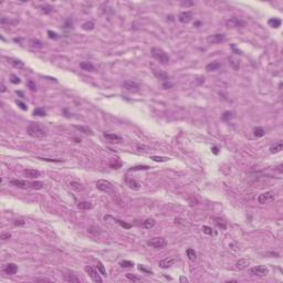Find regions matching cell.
<instances>
[{"label": "cell", "instance_id": "cell-36", "mask_svg": "<svg viewBox=\"0 0 283 283\" xmlns=\"http://www.w3.org/2000/svg\"><path fill=\"white\" fill-rule=\"evenodd\" d=\"M202 231L206 233V234H209V236H216L217 232L211 228V227H208V226H204L202 227Z\"/></svg>", "mask_w": 283, "mask_h": 283}, {"label": "cell", "instance_id": "cell-52", "mask_svg": "<svg viewBox=\"0 0 283 283\" xmlns=\"http://www.w3.org/2000/svg\"><path fill=\"white\" fill-rule=\"evenodd\" d=\"M48 35H49V38H50V39H53V40H57V39H59V34L57 33V32L51 31V30L48 31Z\"/></svg>", "mask_w": 283, "mask_h": 283}, {"label": "cell", "instance_id": "cell-21", "mask_svg": "<svg viewBox=\"0 0 283 283\" xmlns=\"http://www.w3.org/2000/svg\"><path fill=\"white\" fill-rule=\"evenodd\" d=\"M249 264H250V260H248V259H240V260L236 263V269H237V270H243V269H246Z\"/></svg>", "mask_w": 283, "mask_h": 283}, {"label": "cell", "instance_id": "cell-8", "mask_svg": "<svg viewBox=\"0 0 283 283\" xmlns=\"http://www.w3.org/2000/svg\"><path fill=\"white\" fill-rule=\"evenodd\" d=\"M250 274L251 275H254V276H259V278H262V276H266L268 274V272H269V270H268V268L264 266H253V268H251L250 269Z\"/></svg>", "mask_w": 283, "mask_h": 283}, {"label": "cell", "instance_id": "cell-49", "mask_svg": "<svg viewBox=\"0 0 283 283\" xmlns=\"http://www.w3.org/2000/svg\"><path fill=\"white\" fill-rule=\"evenodd\" d=\"M10 82L12 84H19L21 81H20V79L18 77L17 75H15V74H11L10 75Z\"/></svg>", "mask_w": 283, "mask_h": 283}, {"label": "cell", "instance_id": "cell-29", "mask_svg": "<svg viewBox=\"0 0 283 283\" xmlns=\"http://www.w3.org/2000/svg\"><path fill=\"white\" fill-rule=\"evenodd\" d=\"M87 232L89 233H91V234H93V236H100L101 234V229L99 228V227H96V226H90L89 228H87Z\"/></svg>", "mask_w": 283, "mask_h": 283}, {"label": "cell", "instance_id": "cell-31", "mask_svg": "<svg viewBox=\"0 0 283 283\" xmlns=\"http://www.w3.org/2000/svg\"><path fill=\"white\" fill-rule=\"evenodd\" d=\"M70 186H71L72 189H74L76 192H82V190H84L83 185L77 183V182H71V183H70Z\"/></svg>", "mask_w": 283, "mask_h": 283}, {"label": "cell", "instance_id": "cell-39", "mask_svg": "<svg viewBox=\"0 0 283 283\" xmlns=\"http://www.w3.org/2000/svg\"><path fill=\"white\" fill-rule=\"evenodd\" d=\"M43 186H44V184L42 183V182H33V183H31V188H32V189H35V190H40V189H42Z\"/></svg>", "mask_w": 283, "mask_h": 283}, {"label": "cell", "instance_id": "cell-11", "mask_svg": "<svg viewBox=\"0 0 283 283\" xmlns=\"http://www.w3.org/2000/svg\"><path fill=\"white\" fill-rule=\"evenodd\" d=\"M194 18V13L192 11H183L179 13L178 16V20L182 22V23H189Z\"/></svg>", "mask_w": 283, "mask_h": 283}, {"label": "cell", "instance_id": "cell-51", "mask_svg": "<svg viewBox=\"0 0 283 283\" xmlns=\"http://www.w3.org/2000/svg\"><path fill=\"white\" fill-rule=\"evenodd\" d=\"M38 159H41L43 162H49V163H61V162H64L63 159H52V158H41V157H38Z\"/></svg>", "mask_w": 283, "mask_h": 283}, {"label": "cell", "instance_id": "cell-61", "mask_svg": "<svg viewBox=\"0 0 283 283\" xmlns=\"http://www.w3.org/2000/svg\"><path fill=\"white\" fill-rule=\"evenodd\" d=\"M180 282H188V280L185 276H180Z\"/></svg>", "mask_w": 283, "mask_h": 283}, {"label": "cell", "instance_id": "cell-20", "mask_svg": "<svg viewBox=\"0 0 283 283\" xmlns=\"http://www.w3.org/2000/svg\"><path fill=\"white\" fill-rule=\"evenodd\" d=\"M25 175L29 178H37L40 176V172L37 170V169H32V168H28V169H25L23 170Z\"/></svg>", "mask_w": 283, "mask_h": 283}, {"label": "cell", "instance_id": "cell-54", "mask_svg": "<svg viewBox=\"0 0 283 283\" xmlns=\"http://www.w3.org/2000/svg\"><path fill=\"white\" fill-rule=\"evenodd\" d=\"M10 238H11V234L10 233H2L0 236V239L1 240H7V239H10Z\"/></svg>", "mask_w": 283, "mask_h": 283}, {"label": "cell", "instance_id": "cell-23", "mask_svg": "<svg viewBox=\"0 0 283 283\" xmlns=\"http://www.w3.org/2000/svg\"><path fill=\"white\" fill-rule=\"evenodd\" d=\"M8 62L11 64V65H13L15 67H17V69H22V67H25V63H23L21 60H18V59L10 58V59H8Z\"/></svg>", "mask_w": 283, "mask_h": 283}, {"label": "cell", "instance_id": "cell-34", "mask_svg": "<svg viewBox=\"0 0 283 283\" xmlns=\"http://www.w3.org/2000/svg\"><path fill=\"white\" fill-rule=\"evenodd\" d=\"M40 10H41L44 15H49V13H51L53 11V7L50 6V5H44V6L40 7Z\"/></svg>", "mask_w": 283, "mask_h": 283}, {"label": "cell", "instance_id": "cell-35", "mask_svg": "<svg viewBox=\"0 0 283 283\" xmlns=\"http://www.w3.org/2000/svg\"><path fill=\"white\" fill-rule=\"evenodd\" d=\"M264 129L262 128V127H256L254 129H253V135L256 136V137H262V136H264Z\"/></svg>", "mask_w": 283, "mask_h": 283}, {"label": "cell", "instance_id": "cell-40", "mask_svg": "<svg viewBox=\"0 0 283 283\" xmlns=\"http://www.w3.org/2000/svg\"><path fill=\"white\" fill-rule=\"evenodd\" d=\"M96 268H97V271L100 272L101 274L103 275V276H106V271H105V268H104L103 263H102L101 261H99V262H97V264H96Z\"/></svg>", "mask_w": 283, "mask_h": 283}, {"label": "cell", "instance_id": "cell-19", "mask_svg": "<svg viewBox=\"0 0 283 283\" xmlns=\"http://www.w3.org/2000/svg\"><path fill=\"white\" fill-rule=\"evenodd\" d=\"M80 67L84 71H87V72H94L95 71V67L92 64V62H87V61L80 62Z\"/></svg>", "mask_w": 283, "mask_h": 283}, {"label": "cell", "instance_id": "cell-33", "mask_svg": "<svg viewBox=\"0 0 283 283\" xmlns=\"http://www.w3.org/2000/svg\"><path fill=\"white\" fill-rule=\"evenodd\" d=\"M229 64L232 67V69L234 70H239L240 69V62L238 60H236L234 58H229Z\"/></svg>", "mask_w": 283, "mask_h": 283}, {"label": "cell", "instance_id": "cell-4", "mask_svg": "<svg viewBox=\"0 0 283 283\" xmlns=\"http://www.w3.org/2000/svg\"><path fill=\"white\" fill-rule=\"evenodd\" d=\"M147 246H150L154 249H162L167 246V241L165 238L162 237H157V238H153L147 241Z\"/></svg>", "mask_w": 283, "mask_h": 283}, {"label": "cell", "instance_id": "cell-43", "mask_svg": "<svg viewBox=\"0 0 283 283\" xmlns=\"http://www.w3.org/2000/svg\"><path fill=\"white\" fill-rule=\"evenodd\" d=\"M33 115L34 116H45L47 113L43 108H35L33 111Z\"/></svg>", "mask_w": 283, "mask_h": 283}, {"label": "cell", "instance_id": "cell-59", "mask_svg": "<svg viewBox=\"0 0 283 283\" xmlns=\"http://www.w3.org/2000/svg\"><path fill=\"white\" fill-rule=\"evenodd\" d=\"M34 282H50V280H48V279H35Z\"/></svg>", "mask_w": 283, "mask_h": 283}, {"label": "cell", "instance_id": "cell-53", "mask_svg": "<svg viewBox=\"0 0 283 283\" xmlns=\"http://www.w3.org/2000/svg\"><path fill=\"white\" fill-rule=\"evenodd\" d=\"M16 103H17L18 105L20 106V108H21V109H23V111H27V109H28V106L25 105L23 102H21V101H18L17 100V102H16Z\"/></svg>", "mask_w": 283, "mask_h": 283}, {"label": "cell", "instance_id": "cell-13", "mask_svg": "<svg viewBox=\"0 0 283 283\" xmlns=\"http://www.w3.org/2000/svg\"><path fill=\"white\" fill-rule=\"evenodd\" d=\"M153 73H154V75H155L158 80L163 81V83H164V82H168V81H169V75L167 74L165 71H163V70L153 69Z\"/></svg>", "mask_w": 283, "mask_h": 283}, {"label": "cell", "instance_id": "cell-7", "mask_svg": "<svg viewBox=\"0 0 283 283\" xmlns=\"http://www.w3.org/2000/svg\"><path fill=\"white\" fill-rule=\"evenodd\" d=\"M122 87L124 89L125 91L131 92V93H137L141 89V85L138 83H136L135 81H131V80H127L125 81L124 83L122 84Z\"/></svg>", "mask_w": 283, "mask_h": 283}, {"label": "cell", "instance_id": "cell-44", "mask_svg": "<svg viewBox=\"0 0 283 283\" xmlns=\"http://www.w3.org/2000/svg\"><path fill=\"white\" fill-rule=\"evenodd\" d=\"M114 220H115L121 227H123L125 229H131V228H132V225H131V224H127V222H125L123 220H119V219H114Z\"/></svg>", "mask_w": 283, "mask_h": 283}, {"label": "cell", "instance_id": "cell-17", "mask_svg": "<svg viewBox=\"0 0 283 283\" xmlns=\"http://www.w3.org/2000/svg\"><path fill=\"white\" fill-rule=\"evenodd\" d=\"M104 137L106 139H108L109 142H112V143H119V142H122V137L119 135L114 133H104Z\"/></svg>", "mask_w": 283, "mask_h": 283}, {"label": "cell", "instance_id": "cell-57", "mask_svg": "<svg viewBox=\"0 0 283 283\" xmlns=\"http://www.w3.org/2000/svg\"><path fill=\"white\" fill-rule=\"evenodd\" d=\"M172 86H173V84L169 83V81H168V82H164V83H163V87H164V89H169V87H172Z\"/></svg>", "mask_w": 283, "mask_h": 283}, {"label": "cell", "instance_id": "cell-9", "mask_svg": "<svg viewBox=\"0 0 283 283\" xmlns=\"http://www.w3.org/2000/svg\"><path fill=\"white\" fill-rule=\"evenodd\" d=\"M85 271H86L87 274L91 276V279L94 282H102L103 281L102 278L100 276V274H99V271H96L94 268H92L90 266H85Z\"/></svg>", "mask_w": 283, "mask_h": 283}, {"label": "cell", "instance_id": "cell-30", "mask_svg": "<svg viewBox=\"0 0 283 283\" xmlns=\"http://www.w3.org/2000/svg\"><path fill=\"white\" fill-rule=\"evenodd\" d=\"M156 224V221L153 219V218H148V219H146L145 221H143V226H144V228H146V229H152L154 226Z\"/></svg>", "mask_w": 283, "mask_h": 283}, {"label": "cell", "instance_id": "cell-6", "mask_svg": "<svg viewBox=\"0 0 283 283\" xmlns=\"http://www.w3.org/2000/svg\"><path fill=\"white\" fill-rule=\"evenodd\" d=\"M246 25V22L242 20L241 18L238 17H231L226 21V27L227 28H243Z\"/></svg>", "mask_w": 283, "mask_h": 283}, {"label": "cell", "instance_id": "cell-48", "mask_svg": "<svg viewBox=\"0 0 283 283\" xmlns=\"http://www.w3.org/2000/svg\"><path fill=\"white\" fill-rule=\"evenodd\" d=\"M27 85H28V87L31 90V91H35L37 90V85H35V82L32 81V80H29L28 82H27Z\"/></svg>", "mask_w": 283, "mask_h": 283}, {"label": "cell", "instance_id": "cell-3", "mask_svg": "<svg viewBox=\"0 0 283 283\" xmlns=\"http://www.w3.org/2000/svg\"><path fill=\"white\" fill-rule=\"evenodd\" d=\"M152 57L156 61H158L159 63H162V64H167L170 61L169 55L160 48H153L152 49Z\"/></svg>", "mask_w": 283, "mask_h": 283}, {"label": "cell", "instance_id": "cell-62", "mask_svg": "<svg viewBox=\"0 0 283 283\" xmlns=\"http://www.w3.org/2000/svg\"><path fill=\"white\" fill-rule=\"evenodd\" d=\"M16 93H17L18 95H20V96H21V97H23V94H22V92H20V91H17V92H16Z\"/></svg>", "mask_w": 283, "mask_h": 283}, {"label": "cell", "instance_id": "cell-41", "mask_svg": "<svg viewBox=\"0 0 283 283\" xmlns=\"http://www.w3.org/2000/svg\"><path fill=\"white\" fill-rule=\"evenodd\" d=\"M119 266H122V268H124V269H129V268H133L134 263L132 262V261H128V260H124V261H122V262L119 263Z\"/></svg>", "mask_w": 283, "mask_h": 283}, {"label": "cell", "instance_id": "cell-28", "mask_svg": "<svg viewBox=\"0 0 283 283\" xmlns=\"http://www.w3.org/2000/svg\"><path fill=\"white\" fill-rule=\"evenodd\" d=\"M74 128H76L77 131H80V132H82L84 134H89V135H94L93 133V131H92L91 128H89L87 126H77V125H74Z\"/></svg>", "mask_w": 283, "mask_h": 283}, {"label": "cell", "instance_id": "cell-5", "mask_svg": "<svg viewBox=\"0 0 283 283\" xmlns=\"http://www.w3.org/2000/svg\"><path fill=\"white\" fill-rule=\"evenodd\" d=\"M274 199H275V192H272V190L263 192V194L259 195L258 197L259 204H261V205H266V204H269V202H272Z\"/></svg>", "mask_w": 283, "mask_h": 283}, {"label": "cell", "instance_id": "cell-46", "mask_svg": "<svg viewBox=\"0 0 283 283\" xmlns=\"http://www.w3.org/2000/svg\"><path fill=\"white\" fill-rule=\"evenodd\" d=\"M150 166H146V165H142V166H135L129 168V172H135V170H147L150 169Z\"/></svg>", "mask_w": 283, "mask_h": 283}, {"label": "cell", "instance_id": "cell-55", "mask_svg": "<svg viewBox=\"0 0 283 283\" xmlns=\"http://www.w3.org/2000/svg\"><path fill=\"white\" fill-rule=\"evenodd\" d=\"M13 225L15 226H25V222L23 220H21V219H18V220H15V221H13Z\"/></svg>", "mask_w": 283, "mask_h": 283}, {"label": "cell", "instance_id": "cell-50", "mask_svg": "<svg viewBox=\"0 0 283 283\" xmlns=\"http://www.w3.org/2000/svg\"><path fill=\"white\" fill-rule=\"evenodd\" d=\"M196 5V2L195 1H182L180 2V6L182 7H192V6H195Z\"/></svg>", "mask_w": 283, "mask_h": 283}, {"label": "cell", "instance_id": "cell-47", "mask_svg": "<svg viewBox=\"0 0 283 283\" xmlns=\"http://www.w3.org/2000/svg\"><path fill=\"white\" fill-rule=\"evenodd\" d=\"M126 278H127L128 280L133 281V282H139V281H142L141 278H138V276H136V275L132 274V273H127V274H126Z\"/></svg>", "mask_w": 283, "mask_h": 283}, {"label": "cell", "instance_id": "cell-27", "mask_svg": "<svg viewBox=\"0 0 283 283\" xmlns=\"http://www.w3.org/2000/svg\"><path fill=\"white\" fill-rule=\"evenodd\" d=\"M64 280L70 283H80V279L74 274H64Z\"/></svg>", "mask_w": 283, "mask_h": 283}, {"label": "cell", "instance_id": "cell-22", "mask_svg": "<svg viewBox=\"0 0 283 283\" xmlns=\"http://www.w3.org/2000/svg\"><path fill=\"white\" fill-rule=\"evenodd\" d=\"M220 67H221V64H220L218 61H214V62H210L209 64L206 65V71H208V72L217 71V70H218Z\"/></svg>", "mask_w": 283, "mask_h": 283}, {"label": "cell", "instance_id": "cell-24", "mask_svg": "<svg viewBox=\"0 0 283 283\" xmlns=\"http://www.w3.org/2000/svg\"><path fill=\"white\" fill-rule=\"evenodd\" d=\"M282 23V21L279 19V18H271V19H269L268 20V25H270V27H272V28H279L280 25Z\"/></svg>", "mask_w": 283, "mask_h": 283}, {"label": "cell", "instance_id": "cell-32", "mask_svg": "<svg viewBox=\"0 0 283 283\" xmlns=\"http://www.w3.org/2000/svg\"><path fill=\"white\" fill-rule=\"evenodd\" d=\"M186 254H187V257H188V259H189L190 261H195L196 258H197V254H196L195 250L192 249V248L187 249V251H186Z\"/></svg>", "mask_w": 283, "mask_h": 283}, {"label": "cell", "instance_id": "cell-60", "mask_svg": "<svg viewBox=\"0 0 283 283\" xmlns=\"http://www.w3.org/2000/svg\"><path fill=\"white\" fill-rule=\"evenodd\" d=\"M211 150H212V152H214V154H216V155H217V154H218V153H219V152H218V148H217V147H212V148H211Z\"/></svg>", "mask_w": 283, "mask_h": 283}, {"label": "cell", "instance_id": "cell-56", "mask_svg": "<svg viewBox=\"0 0 283 283\" xmlns=\"http://www.w3.org/2000/svg\"><path fill=\"white\" fill-rule=\"evenodd\" d=\"M109 165H111V167H112V168L116 169V168H118V167H121V165H122V164H121L119 162H118V163H113V162H112V163H111Z\"/></svg>", "mask_w": 283, "mask_h": 283}, {"label": "cell", "instance_id": "cell-37", "mask_svg": "<svg viewBox=\"0 0 283 283\" xmlns=\"http://www.w3.org/2000/svg\"><path fill=\"white\" fill-rule=\"evenodd\" d=\"M82 29L85 30V31H91L94 29V22L93 21H87V22H85L82 25Z\"/></svg>", "mask_w": 283, "mask_h": 283}, {"label": "cell", "instance_id": "cell-1", "mask_svg": "<svg viewBox=\"0 0 283 283\" xmlns=\"http://www.w3.org/2000/svg\"><path fill=\"white\" fill-rule=\"evenodd\" d=\"M96 187H97V189H100L102 190L103 192H106L108 194L113 200L117 202L118 205H121V199H119V195H118V192H117L116 188H115V186L114 185H112V184L107 182V180H104V179H100V180H97L96 182Z\"/></svg>", "mask_w": 283, "mask_h": 283}, {"label": "cell", "instance_id": "cell-2", "mask_svg": "<svg viewBox=\"0 0 283 283\" xmlns=\"http://www.w3.org/2000/svg\"><path fill=\"white\" fill-rule=\"evenodd\" d=\"M27 133L33 138H44L48 135V129L38 122H32L28 125Z\"/></svg>", "mask_w": 283, "mask_h": 283}, {"label": "cell", "instance_id": "cell-10", "mask_svg": "<svg viewBox=\"0 0 283 283\" xmlns=\"http://www.w3.org/2000/svg\"><path fill=\"white\" fill-rule=\"evenodd\" d=\"M226 40V34L225 33H216V34H211L207 38V41L210 44H214V43H221Z\"/></svg>", "mask_w": 283, "mask_h": 283}, {"label": "cell", "instance_id": "cell-18", "mask_svg": "<svg viewBox=\"0 0 283 283\" xmlns=\"http://www.w3.org/2000/svg\"><path fill=\"white\" fill-rule=\"evenodd\" d=\"M282 148H283L282 141H279L271 145V147H270V153H271V154H278V153H280V152L282 150Z\"/></svg>", "mask_w": 283, "mask_h": 283}, {"label": "cell", "instance_id": "cell-63", "mask_svg": "<svg viewBox=\"0 0 283 283\" xmlns=\"http://www.w3.org/2000/svg\"><path fill=\"white\" fill-rule=\"evenodd\" d=\"M200 25H201V22H199V21H198V22H196V23H195V25H195V27H197V28H198V27H199Z\"/></svg>", "mask_w": 283, "mask_h": 283}, {"label": "cell", "instance_id": "cell-26", "mask_svg": "<svg viewBox=\"0 0 283 283\" xmlns=\"http://www.w3.org/2000/svg\"><path fill=\"white\" fill-rule=\"evenodd\" d=\"M92 207H93V205L90 201H80L77 204V208L82 209V210H90V209H92Z\"/></svg>", "mask_w": 283, "mask_h": 283}, {"label": "cell", "instance_id": "cell-25", "mask_svg": "<svg viewBox=\"0 0 283 283\" xmlns=\"http://www.w3.org/2000/svg\"><path fill=\"white\" fill-rule=\"evenodd\" d=\"M211 220H212L219 228H221L222 230H226V229H227V225H226V222L222 220V219H220V218H218V217H212Z\"/></svg>", "mask_w": 283, "mask_h": 283}, {"label": "cell", "instance_id": "cell-16", "mask_svg": "<svg viewBox=\"0 0 283 283\" xmlns=\"http://www.w3.org/2000/svg\"><path fill=\"white\" fill-rule=\"evenodd\" d=\"M126 184H127V186H129V188H132L134 190H138L139 187H141L139 183L133 177H127L126 178Z\"/></svg>", "mask_w": 283, "mask_h": 283}, {"label": "cell", "instance_id": "cell-38", "mask_svg": "<svg viewBox=\"0 0 283 283\" xmlns=\"http://www.w3.org/2000/svg\"><path fill=\"white\" fill-rule=\"evenodd\" d=\"M232 112H230V111H226L225 113L221 115V118H222V121H225V122H228V121H230L231 118H232Z\"/></svg>", "mask_w": 283, "mask_h": 283}, {"label": "cell", "instance_id": "cell-12", "mask_svg": "<svg viewBox=\"0 0 283 283\" xmlns=\"http://www.w3.org/2000/svg\"><path fill=\"white\" fill-rule=\"evenodd\" d=\"M10 184L18 187V188H21V189H28L31 187V183H29L27 180H22V179H12Z\"/></svg>", "mask_w": 283, "mask_h": 283}, {"label": "cell", "instance_id": "cell-45", "mask_svg": "<svg viewBox=\"0 0 283 283\" xmlns=\"http://www.w3.org/2000/svg\"><path fill=\"white\" fill-rule=\"evenodd\" d=\"M150 159L154 162H158V163H164L168 160V157H162V156H150Z\"/></svg>", "mask_w": 283, "mask_h": 283}, {"label": "cell", "instance_id": "cell-15", "mask_svg": "<svg viewBox=\"0 0 283 283\" xmlns=\"http://www.w3.org/2000/svg\"><path fill=\"white\" fill-rule=\"evenodd\" d=\"M3 271H5L6 274L13 275L17 273L18 266H17V264H15V263H8V264H6V266L3 268Z\"/></svg>", "mask_w": 283, "mask_h": 283}, {"label": "cell", "instance_id": "cell-42", "mask_svg": "<svg viewBox=\"0 0 283 283\" xmlns=\"http://www.w3.org/2000/svg\"><path fill=\"white\" fill-rule=\"evenodd\" d=\"M30 45L32 48H42V42L40 40H37V39H31L30 40Z\"/></svg>", "mask_w": 283, "mask_h": 283}, {"label": "cell", "instance_id": "cell-58", "mask_svg": "<svg viewBox=\"0 0 283 283\" xmlns=\"http://www.w3.org/2000/svg\"><path fill=\"white\" fill-rule=\"evenodd\" d=\"M138 269H139L141 271H144V272H146V273H152V271H150V270H147V269H145V268H144L143 266H138Z\"/></svg>", "mask_w": 283, "mask_h": 283}, {"label": "cell", "instance_id": "cell-14", "mask_svg": "<svg viewBox=\"0 0 283 283\" xmlns=\"http://www.w3.org/2000/svg\"><path fill=\"white\" fill-rule=\"evenodd\" d=\"M177 262V258H166L160 260L158 263V266L162 268V269H167L169 266H172L173 264H175Z\"/></svg>", "mask_w": 283, "mask_h": 283}]
</instances>
